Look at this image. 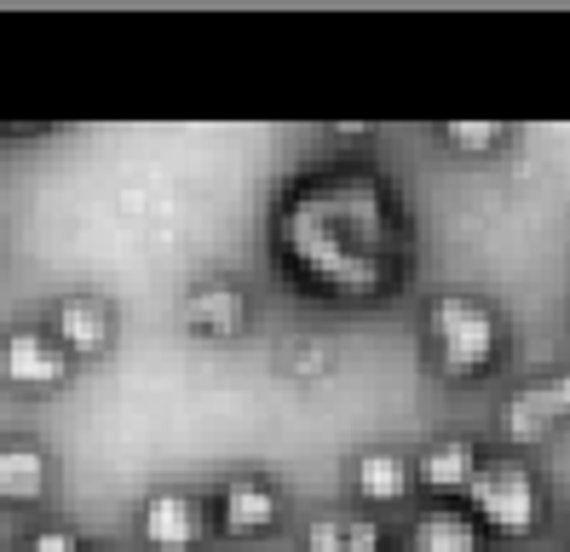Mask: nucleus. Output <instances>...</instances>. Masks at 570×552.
<instances>
[{"label":"nucleus","instance_id":"f257e3e1","mask_svg":"<svg viewBox=\"0 0 570 552\" xmlns=\"http://www.w3.org/2000/svg\"><path fill=\"white\" fill-rule=\"evenodd\" d=\"M283 283L323 305H381L410 283L415 225L397 185L368 161L312 167L272 207Z\"/></svg>","mask_w":570,"mask_h":552},{"label":"nucleus","instance_id":"423d86ee","mask_svg":"<svg viewBox=\"0 0 570 552\" xmlns=\"http://www.w3.org/2000/svg\"><path fill=\"white\" fill-rule=\"evenodd\" d=\"M214 535V512L203 495H190V490H150L145 506H139V541L150 552H196Z\"/></svg>","mask_w":570,"mask_h":552},{"label":"nucleus","instance_id":"39448f33","mask_svg":"<svg viewBox=\"0 0 570 552\" xmlns=\"http://www.w3.org/2000/svg\"><path fill=\"white\" fill-rule=\"evenodd\" d=\"M70 352L52 339V328L36 323H18L0 334V386L12 392H58L70 379Z\"/></svg>","mask_w":570,"mask_h":552},{"label":"nucleus","instance_id":"6e6552de","mask_svg":"<svg viewBox=\"0 0 570 552\" xmlns=\"http://www.w3.org/2000/svg\"><path fill=\"white\" fill-rule=\"evenodd\" d=\"M479 466H484L479 437L444 432V437H432L415 455V490H426L432 501H444V506H461L466 490H473V477H479Z\"/></svg>","mask_w":570,"mask_h":552},{"label":"nucleus","instance_id":"1a4fd4ad","mask_svg":"<svg viewBox=\"0 0 570 552\" xmlns=\"http://www.w3.org/2000/svg\"><path fill=\"white\" fill-rule=\"evenodd\" d=\"M52 339L63 345V352H70V363L105 357V352H110V339H116L110 305H105V299H92V294L58 299V305H52Z\"/></svg>","mask_w":570,"mask_h":552},{"label":"nucleus","instance_id":"7ed1b4c3","mask_svg":"<svg viewBox=\"0 0 570 552\" xmlns=\"http://www.w3.org/2000/svg\"><path fill=\"white\" fill-rule=\"evenodd\" d=\"M461 506L473 512L484 541L519 546V541H535L548 530V477L530 455H484Z\"/></svg>","mask_w":570,"mask_h":552},{"label":"nucleus","instance_id":"dca6fc26","mask_svg":"<svg viewBox=\"0 0 570 552\" xmlns=\"http://www.w3.org/2000/svg\"><path fill=\"white\" fill-rule=\"evenodd\" d=\"M18 552H87V541L76 530H36V535H23Z\"/></svg>","mask_w":570,"mask_h":552},{"label":"nucleus","instance_id":"f8f14e48","mask_svg":"<svg viewBox=\"0 0 570 552\" xmlns=\"http://www.w3.org/2000/svg\"><path fill=\"white\" fill-rule=\"evenodd\" d=\"M52 490V461L36 437H0V506H41Z\"/></svg>","mask_w":570,"mask_h":552},{"label":"nucleus","instance_id":"a211bd4d","mask_svg":"<svg viewBox=\"0 0 570 552\" xmlns=\"http://www.w3.org/2000/svg\"><path fill=\"white\" fill-rule=\"evenodd\" d=\"M564 334H570V294H564Z\"/></svg>","mask_w":570,"mask_h":552},{"label":"nucleus","instance_id":"ddd939ff","mask_svg":"<svg viewBox=\"0 0 570 552\" xmlns=\"http://www.w3.org/2000/svg\"><path fill=\"white\" fill-rule=\"evenodd\" d=\"M352 495L363 506H397L415 495V461L397 448H363L352 461Z\"/></svg>","mask_w":570,"mask_h":552},{"label":"nucleus","instance_id":"f3484780","mask_svg":"<svg viewBox=\"0 0 570 552\" xmlns=\"http://www.w3.org/2000/svg\"><path fill=\"white\" fill-rule=\"evenodd\" d=\"M294 374H328V339H299L294 345Z\"/></svg>","mask_w":570,"mask_h":552},{"label":"nucleus","instance_id":"6ab92c4d","mask_svg":"<svg viewBox=\"0 0 570 552\" xmlns=\"http://www.w3.org/2000/svg\"><path fill=\"white\" fill-rule=\"evenodd\" d=\"M564 552H570V518H564Z\"/></svg>","mask_w":570,"mask_h":552},{"label":"nucleus","instance_id":"aec40b11","mask_svg":"<svg viewBox=\"0 0 570 552\" xmlns=\"http://www.w3.org/2000/svg\"><path fill=\"white\" fill-rule=\"evenodd\" d=\"M87 552H116V546H87Z\"/></svg>","mask_w":570,"mask_h":552},{"label":"nucleus","instance_id":"9d476101","mask_svg":"<svg viewBox=\"0 0 570 552\" xmlns=\"http://www.w3.org/2000/svg\"><path fill=\"white\" fill-rule=\"evenodd\" d=\"M397 552H490V541H484V530L473 524V512H466V506L432 501V506H421L410 518Z\"/></svg>","mask_w":570,"mask_h":552},{"label":"nucleus","instance_id":"9b49d317","mask_svg":"<svg viewBox=\"0 0 570 552\" xmlns=\"http://www.w3.org/2000/svg\"><path fill=\"white\" fill-rule=\"evenodd\" d=\"M179 323H185L196 339H237V334L248 328V294H243L237 283H203V288L185 294Z\"/></svg>","mask_w":570,"mask_h":552},{"label":"nucleus","instance_id":"0eeeda50","mask_svg":"<svg viewBox=\"0 0 570 552\" xmlns=\"http://www.w3.org/2000/svg\"><path fill=\"white\" fill-rule=\"evenodd\" d=\"M208 512H214V530L225 541H265L283 524V490L259 472H237V477L219 483Z\"/></svg>","mask_w":570,"mask_h":552},{"label":"nucleus","instance_id":"4468645a","mask_svg":"<svg viewBox=\"0 0 570 552\" xmlns=\"http://www.w3.org/2000/svg\"><path fill=\"white\" fill-rule=\"evenodd\" d=\"M299 552H386V530L368 512H317L299 535Z\"/></svg>","mask_w":570,"mask_h":552},{"label":"nucleus","instance_id":"20e7f679","mask_svg":"<svg viewBox=\"0 0 570 552\" xmlns=\"http://www.w3.org/2000/svg\"><path fill=\"white\" fill-rule=\"evenodd\" d=\"M570 426V368H548V374H530L501 397L495 414V432L508 443V455H535L548 448L559 432Z\"/></svg>","mask_w":570,"mask_h":552},{"label":"nucleus","instance_id":"2eb2a0df","mask_svg":"<svg viewBox=\"0 0 570 552\" xmlns=\"http://www.w3.org/2000/svg\"><path fill=\"white\" fill-rule=\"evenodd\" d=\"M439 138H444V150L484 161V156H501V150L513 145V127L508 121H444Z\"/></svg>","mask_w":570,"mask_h":552},{"label":"nucleus","instance_id":"f03ea898","mask_svg":"<svg viewBox=\"0 0 570 552\" xmlns=\"http://www.w3.org/2000/svg\"><path fill=\"white\" fill-rule=\"evenodd\" d=\"M421 345L426 363L444 386H484V379L508 363L513 352V328L501 317V305L484 294H432L421 310Z\"/></svg>","mask_w":570,"mask_h":552}]
</instances>
